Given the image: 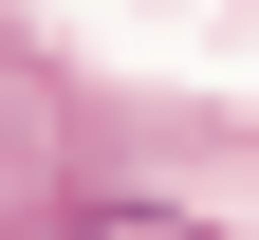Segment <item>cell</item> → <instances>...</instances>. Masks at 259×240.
<instances>
[{
	"label": "cell",
	"instance_id": "1",
	"mask_svg": "<svg viewBox=\"0 0 259 240\" xmlns=\"http://www.w3.org/2000/svg\"><path fill=\"white\" fill-rule=\"evenodd\" d=\"M37 240H204V222H185V203H56Z\"/></svg>",
	"mask_w": 259,
	"mask_h": 240
}]
</instances>
